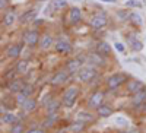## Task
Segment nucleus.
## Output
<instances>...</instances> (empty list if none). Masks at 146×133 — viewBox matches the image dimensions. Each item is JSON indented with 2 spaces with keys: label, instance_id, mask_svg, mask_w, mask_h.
Returning <instances> with one entry per match:
<instances>
[{
  "label": "nucleus",
  "instance_id": "obj_3",
  "mask_svg": "<svg viewBox=\"0 0 146 133\" xmlns=\"http://www.w3.org/2000/svg\"><path fill=\"white\" fill-rule=\"evenodd\" d=\"M78 95H79V88H78L76 85L69 86V88L64 91L63 96H62V104H63L66 108H72L73 105L76 104V101H78Z\"/></svg>",
  "mask_w": 146,
  "mask_h": 133
},
{
  "label": "nucleus",
  "instance_id": "obj_43",
  "mask_svg": "<svg viewBox=\"0 0 146 133\" xmlns=\"http://www.w3.org/2000/svg\"><path fill=\"white\" fill-rule=\"evenodd\" d=\"M73 2H82V0H73Z\"/></svg>",
  "mask_w": 146,
  "mask_h": 133
},
{
  "label": "nucleus",
  "instance_id": "obj_16",
  "mask_svg": "<svg viewBox=\"0 0 146 133\" xmlns=\"http://www.w3.org/2000/svg\"><path fill=\"white\" fill-rule=\"evenodd\" d=\"M95 51H98L104 57H108L110 54H111V45H110L107 41H98L96 43V47H95Z\"/></svg>",
  "mask_w": 146,
  "mask_h": 133
},
{
  "label": "nucleus",
  "instance_id": "obj_41",
  "mask_svg": "<svg viewBox=\"0 0 146 133\" xmlns=\"http://www.w3.org/2000/svg\"><path fill=\"white\" fill-rule=\"evenodd\" d=\"M139 108V111H142V113H146V102H143L140 107H137Z\"/></svg>",
  "mask_w": 146,
  "mask_h": 133
},
{
  "label": "nucleus",
  "instance_id": "obj_18",
  "mask_svg": "<svg viewBox=\"0 0 146 133\" xmlns=\"http://www.w3.org/2000/svg\"><path fill=\"white\" fill-rule=\"evenodd\" d=\"M22 53V44H12L6 48V54L10 59H18Z\"/></svg>",
  "mask_w": 146,
  "mask_h": 133
},
{
  "label": "nucleus",
  "instance_id": "obj_44",
  "mask_svg": "<svg viewBox=\"0 0 146 133\" xmlns=\"http://www.w3.org/2000/svg\"><path fill=\"white\" fill-rule=\"evenodd\" d=\"M38 2H45V0H38Z\"/></svg>",
  "mask_w": 146,
  "mask_h": 133
},
{
  "label": "nucleus",
  "instance_id": "obj_33",
  "mask_svg": "<svg viewBox=\"0 0 146 133\" xmlns=\"http://www.w3.org/2000/svg\"><path fill=\"white\" fill-rule=\"evenodd\" d=\"M126 6H127V7L139 9V7H142V2H140V0H127V2H126Z\"/></svg>",
  "mask_w": 146,
  "mask_h": 133
},
{
  "label": "nucleus",
  "instance_id": "obj_32",
  "mask_svg": "<svg viewBox=\"0 0 146 133\" xmlns=\"http://www.w3.org/2000/svg\"><path fill=\"white\" fill-rule=\"evenodd\" d=\"M130 47H131V51H136V53H137V51H142V50H143V43H142L140 40H136Z\"/></svg>",
  "mask_w": 146,
  "mask_h": 133
},
{
  "label": "nucleus",
  "instance_id": "obj_19",
  "mask_svg": "<svg viewBox=\"0 0 146 133\" xmlns=\"http://www.w3.org/2000/svg\"><path fill=\"white\" fill-rule=\"evenodd\" d=\"M96 114L101 118H107L113 114V107L110 104H101L98 108H96Z\"/></svg>",
  "mask_w": 146,
  "mask_h": 133
},
{
  "label": "nucleus",
  "instance_id": "obj_36",
  "mask_svg": "<svg viewBox=\"0 0 146 133\" xmlns=\"http://www.w3.org/2000/svg\"><path fill=\"white\" fill-rule=\"evenodd\" d=\"M115 124L126 127V126H127V120H126L124 117H115Z\"/></svg>",
  "mask_w": 146,
  "mask_h": 133
},
{
  "label": "nucleus",
  "instance_id": "obj_12",
  "mask_svg": "<svg viewBox=\"0 0 146 133\" xmlns=\"http://www.w3.org/2000/svg\"><path fill=\"white\" fill-rule=\"evenodd\" d=\"M101 104H104V92L102 91H95L91 95V98L88 101V105L91 108H98Z\"/></svg>",
  "mask_w": 146,
  "mask_h": 133
},
{
  "label": "nucleus",
  "instance_id": "obj_23",
  "mask_svg": "<svg viewBox=\"0 0 146 133\" xmlns=\"http://www.w3.org/2000/svg\"><path fill=\"white\" fill-rule=\"evenodd\" d=\"M16 21V13L15 12H6L3 15V25L5 27H12Z\"/></svg>",
  "mask_w": 146,
  "mask_h": 133
},
{
  "label": "nucleus",
  "instance_id": "obj_14",
  "mask_svg": "<svg viewBox=\"0 0 146 133\" xmlns=\"http://www.w3.org/2000/svg\"><path fill=\"white\" fill-rule=\"evenodd\" d=\"M23 85H25V82H23L22 79L15 78V79L9 80V83H7V91H9L10 94H18V92L22 91Z\"/></svg>",
  "mask_w": 146,
  "mask_h": 133
},
{
  "label": "nucleus",
  "instance_id": "obj_5",
  "mask_svg": "<svg viewBox=\"0 0 146 133\" xmlns=\"http://www.w3.org/2000/svg\"><path fill=\"white\" fill-rule=\"evenodd\" d=\"M54 50L58 54H69L73 51V45L67 38H58L54 43Z\"/></svg>",
  "mask_w": 146,
  "mask_h": 133
},
{
  "label": "nucleus",
  "instance_id": "obj_30",
  "mask_svg": "<svg viewBox=\"0 0 146 133\" xmlns=\"http://www.w3.org/2000/svg\"><path fill=\"white\" fill-rule=\"evenodd\" d=\"M83 127H85V124L83 123H80V122H73L72 124H70V130L72 132H75V133H79L80 130H83Z\"/></svg>",
  "mask_w": 146,
  "mask_h": 133
},
{
  "label": "nucleus",
  "instance_id": "obj_37",
  "mask_svg": "<svg viewBox=\"0 0 146 133\" xmlns=\"http://www.w3.org/2000/svg\"><path fill=\"white\" fill-rule=\"evenodd\" d=\"M27 133H45V132L42 129H40V127H31V129L27 130Z\"/></svg>",
  "mask_w": 146,
  "mask_h": 133
},
{
  "label": "nucleus",
  "instance_id": "obj_15",
  "mask_svg": "<svg viewBox=\"0 0 146 133\" xmlns=\"http://www.w3.org/2000/svg\"><path fill=\"white\" fill-rule=\"evenodd\" d=\"M53 43H54V37L51 34H44L41 35V40H40V48L41 50H48V48H51L53 47Z\"/></svg>",
  "mask_w": 146,
  "mask_h": 133
},
{
  "label": "nucleus",
  "instance_id": "obj_7",
  "mask_svg": "<svg viewBox=\"0 0 146 133\" xmlns=\"http://www.w3.org/2000/svg\"><path fill=\"white\" fill-rule=\"evenodd\" d=\"M145 88V83L142 80H137V79H130L126 82V91L127 94H130L131 96L136 95L137 92H140L142 89Z\"/></svg>",
  "mask_w": 146,
  "mask_h": 133
},
{
  "label": "nucleus",
  "instance_id": "obj_8",
  "mask_svg": "<svg viewBox=\"0 0 146 133\" xmlns=\"http://www.w3.org/2000/svg\"><path fill=\"white\" fill-rule=\"evenodd\" d=\"M67 19L72 25H78L82 22V10L78 6H70L67 12Z\"/></svg>",
  "mask_w": 146,
  "mask_h": 133
},
{
  "label": "nucleus",
  "instance_id": "obj_1",
  "mask_svg": "<svg viewBox=\"0 0 146 133\" xmlns=\"http://www.w3.org/2000/svg\"><path fill=\"white\" fill-rule=\"evenodd\" d=\"M76 75H78V79L80 82L91 83L92 80H95L96 78H98V70H96V67L92 66V65H86V66H82Z\"/></svg>",
  "mask_w": 146,
  "mask_h": 133
},
{
  "label": "nucleus",
  "instance_id": "obj_28",
  "mask_svg": "<svg viewBox=\"0 0 146 133\" xmlns=\"http://www.w3.org/2000/svg\"><path fill=\"white\" fill-rule=\"evenodd\" d=\"M21 92H22L23 95H27V96H32L34 92H35V86L32 85V83H25Z\"/></svg>",
  "mask_w": 146,
  "mask_h": 133
},
{
  "label": "nucleus",
  "instance_id": "obj_34",
  "mask_svg": "<svg viewBox=\"0 0 146 133\" xmlns=\"http://www.w3.org/2000/svg\"><path fill=\"white\" fill-rule=\"evenodd\" d=\"M117 15H118V19H120V21H123V22L129 21V13H127L126 10H123V9L117 10Z\"/></svg>",
  "mask_w": 146,
  "mask_h": 133
},
{
  "label": "nucleus",
  "instance_id": "obj_10",
  "mask_svg": "<svg viewBox=\"0 0 146 133\" xmlns=\"http://www.w3.org/2000/svg\"><path fill=\"white\" fill-rule=\"evenodd\" d=\"M70 78V73L66 70V69H62V70H58L56 75H53V79H51V85H64V83L69 80Z\"/></svg>",
  "mask_w": 146,
  "mask_h": 133
},
{
  "label": "nucleus",
  "instance_id": "obj_11",
  "mask_svg": "<svg viewBox=\"0 0 146 133\" xmlns=\"http://www.w3.org/2000/svg\"><path fill=\"white\" fill-rule=\"evenodd\" d=\"M86 62L95 67H100V66H105V57L101 56L98 51H92L86 56Z\"/></svg>",
  "mask_w": 146,
  "mask_h": 133
},
{
  "label": "nucleus",
  "instance_id": "obj_2",
  "mask_svg": "<svg viewBox=\"0 0 146 133\" xmlns=\"http://www.w3.org/2000/svg\"><path fill=\"white\" fill-rule=\"evenodd\" d=\"M127 80H129V75L126 72H117V73H113L107 79V86L110 91H114V89H118Z\"/></svg>",
  "mask_w": 146,
  "mask_h": 133
},
{
  "label": "nucleus",
  "instance_id": "obj_35",
  "mask_svg": "<svg viewBox=\"0 0 146 133\" xmlns=\"http://www.w3.org/2000/svg\"><path fill=\"white\" fill-rule=\"evenodd\" d=\"M114 48H115L118 53H126V45L123 43H115L114 44Z\"/></svg>",
  "mask_w": 146,
  "mask_h": 133
},
{
  "label": "nucleus",
  "instance_id": "obj_25",
  "mask_svg": "<svg viewBox=\"0 0 146 133\" xmlns=\"http://www.w3.org/2000/svg\"><path fill=\"white\" fill-rule=\"evenodd\" d=\"M50 7L53 9V12H56V10H63V9L67 7V2H66V0H51Z\"/></svg>",
  "mask_w": 146,
  "mask_h": 133
},
{
  "label": "nucleus",
  "instance_id": "obj_24",
  "mask_svg": "<svg viewBox=\"0 0 146 133\" xmlns=\"http://www.w3.org/2000/svg\"><path fill=\"white\" fill-rule=\"evenodd\" d=\"M16 122H19L18 120V117L15 116V114H12V113H5V114H2V123L3 124H13V123H16Z\"/></svg>",
  "mask_w": 146,
  "mask_h": 133
},
{
  "label": "nucleus",
  "instance_id": "obj_38",
  "mask_svg": "<svg viewBox=\"0 0 146 133\" xmlns=\"http://www.w3.org/2000/svg\"><path fill=\"white\" fill-rule=\"evenodd\" d=\"M136 40H137V38H136V37H135V35H133V34H127V43H129L130 45H131L133 43H135Z\"/></svg>",
  "mask_w": 146,
  "mask_h": 133
},
{
  "label": "nucleus",
  "instance_id": "obj_21",
  "mask_svg": "<svg viewBox=\"0 0 146 133\" xmlns=\"http://www.w3.org/2000/svg\"><path fill=\"white\" fill-rule=\"evenodd\" d=\"M129 21L131 22V25L136 27V28H140V27L143 25V18H142V15L139 13V12H135V10L129 13Z\"/></svg>",
  "mask_w": 146,
  "mask_h": 133
},
{
  "label": "nucleus",
  "instance_id": "obj_26",
  "mask_svg": "<svg viewBox=\"0 0 146 133\" xmlns=\"http://www.w3.org/2000/svg\"><path fill=\"white\" fill-rule=\"evenodd\" d=\"M35 16H36V12H35V10L25 12V13H23V15L19 18V22H21V23H28V22L34 21V19H35Z\"/></svg>",
  "mask_w": 146,
  "mask_h": 133
},
{
  "label": "nucleus",
  "instance_id": "obj_40",
  "mask_svg": "<svg viewBox=\"0 0 146 133\" xmlns=\"http://www.w3.org/2000/svg\"><path fill=\"white\" fill-rule=\"evenodd\" d=\"M0 113L2 114L7 113V107H5V102H2V105H0Z\"/></svg>",
  "mask_w": 146,
  "mask_h": 133
},
{
  "label": "nucleus",
  "instance_id": "obj_31",
  "mask_svg": "<svg viewBox=\"0 0 146 133\" xmlns=\"http://www.w3.org/2000/svg\"><path fill=\"white\" fill-rule=\"evenodd\" d=\"M27 98H28V96H27V95H23L22 92H18V94H15V102H16L18 105H22L23 102L27 101Z\"/></svg>",
  "mask_w": 146,
  "mask_h": 133
},
{
  "label": "nucleus",
  "instance_id": "obj_39",
  "mask_svg": "<svg viewBox=\"0 0 146 133\" xmlns=\"http://www.w3.org/2000/svg\"><path fill=\"white\" fill-rule=\"evenodd\" d=\"M7 7V0H0V9L5 10Z\"/></svg>",
  "mask_w": 146,
  "mask_h": 133
},
{
  "label": "nucleus",
  "instance_id": "obj_17",
  "mask_svg": "<svg viewBox=\"0 0 146 133\" xmlns=\"http://www.w3.org/2000/svg\"><path fill=\"white\" fill-rule=\"evenodd\" d=\"M143 102H146V86L140 91V92H137L136 95H133V98H131V105L133 107H140Z\"/></svg>",
  "mask_w": 146,
  "mask_h": 133
},
{
  "label": "nucleus",
  "instance_id": "obj_9",
  "mask_svg": "<svg viewBox=\"0 0 146 133\" xmlns=\"http://www.w3.org/2000/svg\"><path fill=\"white\" fill-rule=\"evenodd\" d=\"M82 63H83V57H75V59H70L69 62L66 63L64 69L69 72L70 75H75V73H78V72L80 70Z\"/></svg>",
  "mask_w": 146,
  "mask_h": 133
},
{
  "label": "nucleus",
  "instance_id": "obj_20",
  "mask_svg": "<svg viewBox=\"0 0 146 133\" xmlns=\"http://www.w3.org/2000/svg\"><path fill=\"white\" fill-rule=\"evenodd\" d=\"M60 105H63L62 101H58L56 98H50L48 100V102L45 104V110H47V114H51V113H57Z\"/></svg>",
  "mask_w": 146,
  "mask_h": 133
},
{
  "label": "nucleus",
  "instance_id": "obj_29",
  "mask_svg": "<svg viewBox=\"0 0 146 133\" xmlns=\"http://www.w3.org/2000/svg\"><path fill=\"white\" fill-rule=\"evenodd\" d=\"M15 67L18 69L19 73H27V70H28V62H27V60H19Z\"/></svg>",
  "mask_w": 146,
  "mask_h": 133
},
{
  "label": "nucleus",
  "instance_id": "obj_6",
  "mask_svg": "<svg viewBox=\"0 0 146 133\" xmlns=\"http://www.w3.org/2000/svg\"><path fill=\"white\" fill-rule=\"evenodd\" d=\"M22 40H23V43H25L28 47H34L36 44H40L41 35H40V32L36 29H31V31L28 29V31H25V34H23Z\"/></svg>",
  "mask_w": 146,
  "mask_h": 133
},
{
  "label": "nucleus",
  "instance_id": "obj_27",
  "mask_svg": "<svg viewBox=\"0 0 146 133\" xmlns=\"http://www.w3.org/2000/svg\"><path fill=\"white\" fill-rule=\"evenodd\" d=\"M9 133H27V132H25V127H23V124L21 122H16L10 126Z\"/></svg>",
  "mask_w": 146,
  "mask_h": 133
},
{
  "label": "nucleus",
  "instance_id": "obj_42",
  "mask_svg": "<svg viewBox=\"0 0 146 133\" xmlns=\"http://www.w3.org/2000/svg\"><path fill=\"white\" fill-rule=\"evenodd\" d=\"M100 2H104V3H117V0H100Z\"/></svg>",
  "mask_w": 146,
  "mask_h": 133
},
{
  "label": "nucleus",
  "instance_id": "obj_13",
  "mask_svg": "<svg viewBox=\"0 0 146 133\" xmlns=\"http://www.w3.org/2000/svg\"><path fill=\"white\" fill-rule=\"evenodd\" d=\"M76 120L83 124H88V123H94L95 122V114H92L91 111L88 110H80L78 114H76Z\"/></svg>",
  "mask_w": 146,
  "mask_h": 133
},
{
  "label": "nucleus",
  "instance_id": "obj_45",
  "mask_svg": "<svg viewBox=\"0 0 146 133\" xmlns=\"http://www.w3.org/2000/svg\"><path fill=\"white\" fill-rule=\"evenodd\" d=\"M60 133H66V132H60Z\"/></svg>",
  "mask_w": 146,
  "mask_h": 133
},
{
  "label": "nucleus",
  "instance_id": "obj_22",
  "mask_svg": "<svg viewBox=\"0 0 146 133\" xmlns=\"http://www.w3.org/2000/svg\"><path fill=\"white\" fill-rule=\"evenodd\" d=\"M36 105H38V104H36V101L32 98V96H28L27 101L23 102L21 107H22V110L25 111V113H32V111L36 110Z\"/></svg>",
  "mask_w": 146,
  "mask_h": 133
},
{
  "label": "nucleus",
  "instance_id": "obj_4",
  "mask_svg": "<svg viewBox=\"0 0 146 133\" xmlns=\"http://www.w3.org/2000/svg\"><path fill=\"white\" fill-rule=\"evenodd\" d=\"M108 25V16L105 12H96L91 18V27L94 29H102Z\"/></svg>",
  "mask_w": 146,
  "mask_h": 133
}]
</instances>
